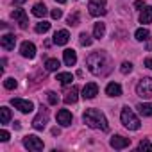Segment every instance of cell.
<instances>
[{
  "mask_svg": "<svg viewBox=\"0 0 152 152\" xmlns=\"http://www.w3.org/2000/svg\"><path fill=\"white\" fill-rule=\"evenodd\" d=\"M145 66L152 70V57H147V59H145Z\"/></svg>",
  "mask_w": 152,
  "mask_h": 152,
  "instance_id": "cell-36",
  "label": "cell"
},
{
  "mask_svg": "<svg viewBox=\"0 0 152 152\" xmlns=\"http://www.w3.org/2000/svg\"><path fill=\"white\" fill-rule=\"evenodd\" d=\"M136 93L141 99H152V79L150 77H143L140 79L138 86H136Z\"/></svg>",
  "mask_w": 152,
  "mask_h": 152,
  "instance_id": "cell-4",
  "label": "cell"
},
{
  "mask_svg": "<svg viewBox=\"0 0 152 152\" xmlns=\"http://www.w3.org/2000/svg\"><path fill=\"white\" fill-rule=\"evenodd\" d=\"M63 59H64L66 66H73L75 63H77V54H75V50H72V48H66L63 52Z\"/></svg>",
  "mask_w": 152,
  "mask_h": 152,
  "instance_id": "cell-15",
  "label": "cell"
},
{
  "mask_svg": "<svg viewBox=\"0 0 152 152\" xmlns=\"http://www.w3.org/2000/svg\"><path fill=\"white\" fill-rule=\"evenodd\" d=\"M23 2H27V0H15V6H20V4H23Z\"/></svg>",
  "mask_w": 152,
  "mask_h": 152,
  "instance_id": "cell-39",
  "label": "cell"
},
{
  "mask_svg": "<svg viewBox=\"0 0 152 152\" xmlns=\"http://www.w3.org/2000/svg\"><path fill=\"white\" fill-rule=\"evenodd\" d=\"M68 25H79V13H73L68 16Z\"/></svg>",
  "mask_w": 152,
  "mask_h": 152,
  "instance_id": "cell-32",
  "label": "cell"
},
{
  "mask_svg": "<svg viewBox=\"0 0 152 152\" xmlns=\"http://www.w3.org/2000/svg\"><path fill=\"white\" fill-rule=\"evenodd\" d=\"M20 54H22L23 57H27V59H32V57L36 56V47H34V43L23 41V43L20 45Z\"/></svg>",
  "mask_w": 152,
  "mask_h": 152,
  "instance_id": "cell-11",
  "label": "cell"
},
{
  "mask_svg": "<svg viewBox=\"0 0 152 152\" xmlns=\"http://www.w3.org/2000/svg\"><path fill=\"white\" fill-rule=\"evenodd\" d=\"M104 34H106V25H104V23H95V27H93V36H95L97 39H100V38H104Z\"/></svg>",
  "mask_w": 152,
  "mask_h": 152,
  "instance_id": "cell-23",
  "label": "cell"
},
{
  "mask_svg": "<svg viewBox=\"0 0 152 152\" xmlns=\"http://www.w3.org/2000/svg\"><path fill=\"white\" fill-rule=\"evenodd\" d=\"M109 145L113 147V148H116V150H122V148H127L129 145H131V140L129 138H124V136H113L111 138V141H109Z\"/></svg>",
  "mask_w": 152,
  "mask_h": 152,
  "instance_id": "cell-10",
  "label": "cell"
},
{
  "mask_svg": "<svg viewBox=\"0 0 152 152\" xmlns=\"http://www.w3.org/2000/svg\"><path fill=\"white\" fill-rule=\"evenodd\" d=\"M83 120L88 127L91 129H100V131H109V125H107V120L104 116L102 111L99 109H86L84 115H83Z\"/></svg>",
  "mask_w": 152,
  "mask_h": 152,
  "instance_id": "cell-2",
  "label": "cell"
},
{
  "mask_svg": "<svg viewBox=\"0 0 152 152\" xmlns=\"http://www.w3.org/2000/svg\"><path fill=\"white\" fill-rule=\"evenodd\" d=\"M97 93H99V86L95 84V83H88L84 88H83V99H95L97 97Z\"/></svg>",
  "mask_w": 152,
  "mask_h": 152,
  "instance_id": "cell-12",
  "label": "cell"
},
{
  "mask_svg": "<svg viewBox=\"0 0 152 152\" xmlns=\"http://www.w3.org/2000/svg\"><path fill=\"white\" fill-rule=\"evenodd\" d=\"M79 38H81V45H83V47H90V45H91V38H90L86 32H83Z\"/></svg>",
  "mask_w": 152,
  "mask_h": 152,
  "instance_id": "cell-31",
  "label": "cell"
},
{
  "mask_svg": "<svg viewBox=\"0 0 152 152\" xmlns=\"http://www.w3.org/2000/svg\"><path fill=\"white\" fill-rule=\"evenodd\" d=\"M0 45L6 50H15V45H16V36L15 34H4L2 39H0Z\"/></svg>",
  "mask_w": 152,
  "mask_h": 152,
  "instance_id": "cell-13",
  "label": "cell"
},
{
  "mask_svg": "<svg viewBox=\"0 0 152 152\" xmlns=\"http://www.w3.org/2000/svg\"><path fill=\"white\" fill-rule=\"evenodd\" d=\"M23 145H25V148H29V150H34V152H39V150H43V141H41L38 136H34V134H29V136H25V138H23Z\"/></svg>",
  "mask_w": 152,
  "mask_h": 152,
  "instance_id": "cell-7",
  "label": "cell"
},
{
  "mask_svg": "<svg viewBox=\"0 0 152 152\" xmlns=\"http://www.w3.org/2000/svg\"><path fill=\"white\" fill-rule=\"evenodd\" d=\"M0 122H2L4 125L11 122V109L6 107V106H4V107H0Z\"/></svg>",
  "mask_w": 152,
  "mask_h": 152,
  "instance_id": "cell-21",
  "label": "cell"
},
{
  "mask_svg": "<svg viewBox=\"0 0 152 152\" xmlns=\"http://www.w3.org/2000/svg\"><path fill=\"white\" fill-rule=\"evenodd\" d=\"M88 9H90V15L91 16H104L107 13L106 0H90Z\"/></svg>",
  "mask_w": 152,
  "mask_h": 152,
  "instance_id": "cell-6",
  "label": "cell"
},
{
  "mask_svg": "<svg viewBox=\"0 0 152 152\" xmlns=\"http://www.w3.org/2000/svg\"><path fill=\"white\" fill-rule=\"evenodd\" d=\"M11 16L18 22V25H20V29H27L29 27V18H27V13L23 11V9H15L13 13H11Z\"/></svg>",
  "mask_w": 152,
  "mask_h": 152,
  "instance_id": "cell-8",
  "label": "cell"
},
{
  "mask_svg": "<svg viewBox=\"0 0 152 152\" xmlns=\"http://www.w3.org/2000/svg\"><path fill=\"white\" fill-rule=\"evenodd\" d=\"M56 81H59L61 84H70V83L73 81V75H72L70 72H63V73H57Z\"/></svg>",
  "mask_w": 152,
  "mask_h": 152,
  "instance_id": "cell-20",
  "label": "cell"
},
{
  "mask_svg": "<svg viewBox=\"0 0 152 152\" xmlns=\"http://www.w3.org/2000/svg\"><path fill=\"white\" fill-rule=\"evenodd\" d=\"M47 99H48V102H50L52 106H56V104L59 102V97H57L56 91H48V93H47Z\"/></svg>",
  "mask_w": 152,
  "mask_h": 152,
  "instance_id": "cell-30",
  "label": "cell"
},
{
  "mask_svg": "<svg viewBox=\"0 0 152 152\" xmlns=\"http://www.w3.org/2000/svg\"><path fill=\"white\" fill-rule=\"evenodd\" d=\"M18 86V83L13 79V77H7V79H4V88L6 90H15Z\"/></svg>",
  "mask_w": 152,
  "mask_h": 152,
  "instance_id": "cell-28",
  "label": "cell"
},
{
  "mask_svg": "<svg viewBox=\"0 0 152 152\" xmlns=\"http://www.w3.org/2000/svg\"><path fill=\"white\" fill-rule=\"evenodd\" d=\"M47 122H48V109H47V106H41L38 116L32 120V127L36 131H43L47 127Z\"/></svg>",
  "mask_w": 152,
  "mask_h": 152,
  "instance_id": "cell-5",
  "label": "cell"
},
{
  "mask_svg": "<svg viewBox=\"0 0 152 152\" xmlns=\"http://www.w3.org/2000/svg\"><path fill=\"white\" fill-rule=\"evenodd\" d=\"M136 39L138 41H145V39H148V36H150V32H148V29H145V27H141V29H138L136 31Z\"/></svg>",
  "mask_w": 152,
  "mask_h": 152,
  "instance_id": "cell-26",
  "label": "cell"
},
{
  "mask_svg": "<svg viewBox=\"0 0 152 152\" xmlns=\"http://www.w3.org/2000/svg\"><path fill=\"white\" fill-rule=\"evenodd\" d=\"M32 15L38 16V18H43V16L47 15V7H45V4H36V6L32 7Z\"/></svg>",
  "mask_w": 152,
  "mask_h": 152,
  "instance_id": "cell-22",
  "label": "cell"
},
{
  "mask_svg": "<svg viewBox=\"0 0 152 152\" xmlns=\"http://www.w3.org/2000/svg\"><path fill=\"white\" fill-rule=\"evenodd\" d=\"M61 16H63V13H61V9H54V11H52V18H54V20H59Z\"/></svg>",
  "mask_w": 152,
  "mask_h": 152,
  "instance_id": "cell-35",
  "label": "cell"
},
{
  "mask_svg": "<svg viewBox=\"0 0 152 152\" xmlns=\"http://www.w3.org/2000/svg\"><path fill=\"white\" fill-rule=\"evenodd\" d=\"M77 95H79V88L77 86H72V90L64 97V104H75V102H77Z\"/></svg>",
  "mask_w": 152,
  "mask_h": 152,
  "instance_id": "cell-18",
  "label": "cell"
},
{
  "mask_svg": "<svg viewBox=\"0 0 152 152\" xmlns=\"http://www.w3.org/2000/svg\"><path fill=\"white\" fill-rule=\"evenodd\" d=\"M140 22H141V23H150V22H152V6H147V7L141 11Z\"/></svg>",
  "mask_w": 152,
  "mask_h": 152,
  "instance_id": "cell-19",
  "label": "cell"
},
{
  "mask_svg": "<svg viewBox=\"0 0 152 152\" xmlns=\"http://www.w3.org/2000/svg\"><path fill=\"white\" fill-rule=\"evenodd\" d=\"M138 150H148V152H152V143L148 140H141L140 145H138Z\"/></svg>",
  "mask_w": 152,
  "mask_h": 152,
  "instance_id": "cell-29",
  "label": "cell"
},
{
  "mask_svg": "<svg viewBox=\"0 0 152 152\" xmlns=\"http://www.w3.org/2000/svg\"><path fill=\"white\" fill-rule=\"evenodd\" d=\"M134 7H136V9H141V7H143V0H136V2H134Z\"/></svg>",
  "mask_w": 152,
  "mask_h": 152,
  "instance_id": "cell-37",
  "label": "cell"
},
{
  "mask_svg": "<svg viewBox=\"0 0 152 152\" xmlns=\"http://www.w3.org/2000/svg\"><path fill=\"white\" fill-rule=\"evenodd\" d=\"M120 120H122V124L127 127V129H131V131H138L140 129V118L134 115V111L132 109H129V107H124L122 109V115H120Z\"/></svg>",
  "mask_w": 152,
  "mask_h": 152,
  "instance_id": "cell-3",
  "label": "cell"
},
{
  "mask_svg": "<svg viewBox=\"0 0 152 152\" xmlns=\"http://www.w3.org/2000/svg\"><path fill=\"white\" fill-rule=\"evenodd\" d=\"M57 124H61L64 127L72 125V113L68 109H59L57 111Z\"/></svg>",
  "mask_w": 152,
  "mask_h": 152,
  "instance_id": "cell-14",
  "label": "cell"
},
{
  "mask_svg": "<svg viewBox=\"0 0 152 152\" xmlns=\"http://www.w3.org/2000/svg\"><path fill=\"white\" fill-rule=\"evenodd\" d=\"M45 68H47L48 72H57V68H59V61L54 59V57H50V59L45 61Z\"/></svg>",
  "mask_w": 152,
  "mask_h": 152,
  "instance_id": "cell-24",
  "label": "cell"
},
{
  "mask_svg": "<svg viewBox=\"0 0 152 152\" xmlns=\"http://www.w3.org/2000/svg\"><path fill=\"white\" fill-rule=\"evenodd\" d=\"M136 109H138L140 115H143V116H152V104H140Z\"/></svg>",
  "mask_w": 152,
  "mask_h": 152,
  "instance_id": "cell-25",
  "label": "cell"
},
{
  "mask_svg": "<svg viewBox=\"0 0 152 152\" xmlns=\"http://www.w3.org/2000/svg\"><path fill=\"white\" fill-rule=\"evenodd\" d=\"M86 66L93 75L104 77L111 72V59L106 52H93L86 57Z\"/></svg>",
  "mask_w": 152,
  "mask_h": 152,
  "instance_id": "cell-1",
  "label": "cell"
},
{
  "mask_svg": "<svg viewBox=\"0 0 152 152\" xmlns=\"http://www.w3.org/2000/svg\"><path fill=\"white\" fill-rule=\"evenodd\" d=\"M56 2H57V4H64V2H66V0H56Z\"/></svg>",
  "mask_w": 152,
  "mask_h": 152,
  "instance_id": "cell-40",
  "label": "cell"
},
{
  "mask_svg": "<svg viewBox=\"0 0 152 152\" xmlns=\"http://www.w3.org/2000/svg\"><path fill=\"white\" fill-rule=\"evenodd\" d=\"M48 29H50V23H48V22H39V23H36V32H38V34H45Z\"/></svg>",
  "mask_w": 152,
  "mask_h": 152,
  "instance_id": "cell-27",
  "label": "cell"
},
{
  "mask_svg": "<svg viewBox=\"0 0 152 152\" xmlns=\"http://www.w3.org/2000/svg\"><path fill=\"white\" fill-rule=\"evenodd\" d=\"M11 104H13L18 111H22V113H31V111L34 109V104H32L31 100H23V99H13Z\"/></svg>",
  "mask_w": 152,
  "mask_h": 152,
  "instance_id": "cell-9",
  "label": "cell"
},
{
  "mask_svg": "<svg viewBox=\"0 0 152 152\" xmlns=\"http://www.w3.org/2000/svg\"><path fill=\"white\" fill-rule=\"evenodd\" d=\"M106 93H107L109 97H120V95H122V86H120L118 83H109V84L106 86Z\"/></svg>",
  "mask_w": 152,
  "mask_h": 152,
  "instance_id": "cell-17",
  "label": "cell"
},
{
  "mask_svg": "<svg viewBox=\"0 0 152 152\" xmlns=\"http://www.w3.org/2000/svg\"><path fill=\"white\" fill-rule=\"evenodd\" d=\"M68 39H70V34H68V31H57L56 34H54V43L56 45H66L68 43Z\"/></svg>",
  "mask_w": 152,
  "mask_h": 152,
  "instance_id": "cell-16",
  "label": "cell"
},
{
  "mask_svg": "<svg viewBox=\"0 0 152 152\" xmlns=\"http://www.w3.org/2000/svg\"><path fill=\"white\" fill-rule=\"evenodd\" d=\"M59 132H61V131H59L57 127H56V129H52V134H54V136H59Z\"/></svg>",
  "mask_w": 152,
  "mask_h": 152,
  "instance_id": "cell-38",
  "label": "cell"
},
{
  "mask_svg": "<svg viewBox=\"0 0 152 152\" xmlns=\"http://www.w3.org/2000/svg\"><path fill=\"white\" fill-rule=\"evenodd\" d=\"M0 140H2V141H7V140H9V132H7L6 129L0 131Z\"/></svg>",
  "mask_w": 152,
  "mask_h": 152,
  "instance_id": "cell-34",
  "label": "cell"
},
{
  "mask_svg": "<svg viewBox=\"0 0 152 152\" xmlns=\"http://www.w3.org/2000/svg\"><path fill=\"white\" fill-rule=\"evenodd\" d=\"M120 72H122V73H125V75H127V73H131V72H132V64H131V63H127V61H125V63H122Z\"/></svg>",
  "mask_w": 152,
  "mask_h": 152,
  "instance_id": "cell-33",
  "label": "cell"
}]
</instances>
